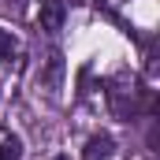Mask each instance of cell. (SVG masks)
<instances>
[{"label": "cell", "instance_id": "4", "mask_svg": "<svg viewBox=\"0 0 160 160\" xmlns=\"http://www.w3.org/2000/svg\"><path fill=\"white\" fill-rule=\"evenodd\" d=\"M15 56H19V41H15L11 30H4V26H0V60H8V63H11Z\"/></svg>", "mask_w": 160, "mask_h": 160}, {"label": "cell", "instance_id": "6", "mask_svg": "<svg viewBox=\"0 0 160 160\" xmlns=\"http://www.w3.org/2000/svg\"><path fill=\"white\" fill-rule=\"evenodd\" d=\"M0 160H22V138H4L0 142Z\"/></svg>", "mask_w": 160, "mask_h": 160}, {"label": "cell", "instance_id": "1", "mask_svg": "<svg viewBox=\"0 0 160 160\" xmlns=\"http://www.w3.org/2000/svg\"><path fill=\"white\" fill-rule=\"evenodd\" d=\"M138 97H142V89H138V82L130 78L127 71L108 82V108H112L116 119H130L138 112Z\"/></svg>", "mask_w": 160, "mask_h": 160}, {"label": "cell", "instance_id": "5", "mask_svg": "<svg viewBox=\"0 0 160 160\" xmlns=\"http://www.w3.org/2000/svg\"><path fill=\"white\" fill-rule=\"evenodd\" d=\"M60 75H63V60H60V52H52V56H48V71H45V86H48V89H56V86H60Z\"/></svg>", "mask_w": 160, "mask_h": 160}, {"label": "cell", "instance_id": "2", "mask_svg": "<svg viewBox=\"0 0 160 160\" xmlns=\"http://www.w3.org/2000/svg\"><path fill=\"white\" fill-rule=\"evenodd\" d=\"M63 15H67V8H63L60 0H45L41 11H38V26L45 34H56V30L63 26Z\"/></svg>", "mask_w": 160, "mask_h": 160}, {"label": "cell", "instance_id": "7", "mask_svg": "<svg viewBox=\"0 0 160 160\" xmlns=\"http://www.w3.org/2000/svg\"><path fill=\"white\" fill-rule=\"evenodd\" d=\"M22 4H26V0H8V8H15V11H19Z\"/></svg>", "mask_w": 160, "mask_h": 160}, {"label": "cell", "instance_id": "3", "mask_svg": "<svg viewBox=\"0 0 160 160\" xmlns=\"http://www.w3.org/2000/svg\"><path fill=\"white\" fill-rule=\"evenodd\" d=\"M112 157V138L108 134H93L82 149V160H108Z\"/></svg>", "mask_w": 160, "mask_h": 160}]
</instances>
